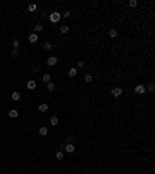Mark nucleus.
Masks as SVG:
<instances>
[{"label": "nucleus", "mask_w": 155, "mask_h": 174, "mask_svg": "<svg viewBox=\"0 0 155 174\" xmlns=\"http://www.w3.org/2000/svg\"><path fill=\"white\" fill-rule=\"evenodd\" d=\"M61 17H62V16H61V13H51V14H50V20H51L53 23H56V22H59L61 20Z\"/></svg>", "instance_id": "obj_1"}, {"label": "nucleus", "mask_w": 155, "mask_h": 174, "mask_svg": "<svg viewBox=\"0 0 155 174\" xmlns=\"http://www.w3.org/2000/svg\"><path fill=\"white\" fill-rule=\"evenodd\" d=\"M47 64H48L50 67L56 65V64H57V58H56V56H50V58L47 59Z\"/></svg>", "instance_id": "obj_2"}, {"label": "nucleus", "mask_w": 155, "mask_h": 174, "mask_svg": "<svg viewBox=\"0 0 155 174\" xmlns=\"http://www.w3.org/2000/svg\"><path fill=\"white\" fill-rule=\"evenodd\" d=\"M28 41H30V42H31V44H36V42H37V41H39V36H37V34H36V33H31V34H30V36H28Z\"/></svg>", "instance_id": "obj_3"}, {"label": "nucleus", "mask_w": 155, "mask_h": 174, "mask_svg": "<svg viewBox=\"0 0 155 174\" xmlns=\"http://www.w3.org/2000/svg\"><path fill=\"white\" fill-rule=\"evenodd\" d=\"M135 92L140 93V95H143V93L146 92V87H144L143 84H138V85H135Z\"/></svg>", "instance_id": "obj_4"}, {"label": "nucleus", "mask_w": 155, "mask_h": 174, "mask_svg": "<svg viewBox=\"0 0 155 174\" xmlns=\"http://www.w3.org/2000/svg\"><path fill=\"white\" fill-rule=\"evenodd\" d=\"M121 93H122L121 87H115V89L112 90V95H113V96H121Z\"/></svg>", "instance_id": "obj_5"}, {"label": "nucleus", "mask_w": 155, "mask_h": 174, "mask_svg": "<svg viewBox=\"0 0 155 174\" xmlns=\"http://www.w3.org/2000/svg\"><path fill=\"white\" fill-rule=\"evenodd\" d=\"M39 134H41L42 137H45V135L48 134V127H47V126H42V127H39Z\"/></svg>", "instance_id": "obj_6"}, {"label": "nucleus", "mask_w": 155, "mask_h": 174, "mask_svg": "<svg viewBox=\"0 0 155 174\" xmlns=\"http://www.w3.org/2000/svg\"><path fill=\"white\" fill-rule=\"evenodd\" d=\"M8 115H9L11 118H17V117H19V112L16 110V109H11V110L8 112Z\"/></svg>", "instance_id": "obj_7"}, {"label": "nucleus", "mask_w": 155, "mask_h": 174, "mask_svg": "<svg viewBox=\"0 0 155 174\" xmlns=\"http://www.w3.org/2000/svg\"><path fill=\"white\" fill-rule=\"evenodd\" d=\"M11 100L12 101H19V100H20V93H19V92H12L11 93Z\"/></svg>", "instance_id": "obj_8"}, {"label": "nucleus", "mask_w": 155, "mask_h": 174, "mask_svg": "<svg viewBox=\"0 0 155 174\" xmlns=\"http://www.w3.org/2000/svg\"><path fill=\"white\" fill-rule=\"evenodd\" d=\"M65 151L67 152H74V146H73V143H70V144H65Z\"/></svg>", "instance_id": "obj_9"}, {"label": "nucleus", "mask_w": 155, "mask_h": 174, "mask_svg": "<svg viewBox=\"0 0 155 174\" xmlns=\"http://www.w3.org/2000/svg\"><path fill=\"white\" fill-rule=\"evenodd\" d=\"M26 87H28L30 90H34V89H36V81H28Z\"/></svg>", "instance_id": "obj_10"}, {"label": "nucleus", "mask_w": 155, "mask_h": 174, "mask_svg": "<svg viewBox=\"0 0 155 174\" xmlns=\"http://www.w3.org/2000/svg\"><path fill=\"white\" fill-rule=\"evenodd\" d=\"M28 11H30V13H34V11H37V5H36V3H31V5H28Z\"/></svg>", "instance_id": "obj_11"}, {"label": "nucleus", "mask_w": 155, "mask_h": 174, "mask_svg": "<svg viewBox=\"0 0 155 174\" xmlns=\"http://www.w3.org/2000/svg\"><path fill=\"white\" fill-rule=\"evenodd\" d=\"M50 79H51V76H50L48 73H45L44 76H42V81H44L45 84H48V82H50Z\"/></svg>", "instance_id": "obj_12"}, {"label": "nucleus", "mask_w": 155, "mask_h": 174, "mask_svg": "<svg viewBox=\"0 0 155 174\" xmlns=\"http://www.w3.org/2000/svg\"><path fill=\"white\" fill-rule=\"evenodd\" d=\"M109 36H110L112 39H115V37L118 36V31H116V30H113V28H112V30L109 31Z\"/></svg>", "instance_id": "obj_13"}, {"label": "nucleus", "mask_w": 155, "mask_h": 174, "mask_svg": "<svg viewBox=\"0 0 155 174\" xmlns=\"http://www.w3.org/2000/svg\"><path fill=\"white\" fill-rule=\"evenodd\" d=\"M50 123H51L53 126H57V123H59V120H57V117H51V118H50Z\"/></svg>", "instance_id": "obj_14"}, {"label": "nucleus", "mask_w": 155, "mask_h": 174, "mask_svg": "<svg viewBox=\"0 0 155 174\" xmlns=\"http://www.w3.org/2000/svg\"><path fill=\"white\" fill-rule=\"evenodd\" d=\"M39 110H41V112H47L48 110V104H41V106H39Z\"/></svg>", "instance_id": "obj_15"}, {"label": "nucleus", "mask_w": 155, "mask_h": 174, "mask_svg": "<svg viewBox=\"0 0 155 174\" xmlns=\"http://www.w3.org/2000/svg\"><path fill=\"white\" fill-rule=\"evenodd\" d=\"M47 89H48V90H50V92H53V90H54V89H56V85H54V84H53V82H48V84H47Z\"/></svg>", "instance_id": "obj_16"}, {"label": "nucleus", "mask_w": 155, "mask_h": 174, "mask_svg": "<svg viewBox=\"0 0 155 174\" xmlns=\"http://www.w3.org/2000/svg\"><path fill=\"white\" fill-rule=\"evenodd\" d=\"M68 30H70V28H68V26H67V25H62V26H61V33H62V34L68 33Z\"/></svg>", "instance_id": "obj_17"}, {"label": "nucleus", "mask_w": 155, "mask_h": 174, "mask_svg": "<svg viewBox=\"0 0 155 174\" xmlns=\"http://www.w3.org/2000/svg\"><path fill=\"white\" fill-rule=\"evenodd\" d=\"M54 156H56V159H57V160H62V159H64V152L57 151V152H56V154H54Z\"/></svg>", "instance_id": "obj_18"}, {"label": "nucleus", "mask_w": 155, "mask_h": 174, "mask_svg": "<svg viewBox=\"0 0 155 174\" xmlns=\"http://www.w3.org/2000/svg\"><path fill=\"white\" fill-rule=\"evenodd\" d=\"M76 73H78V72H76V68H74V67H71L70 72H68V75H70V76H76Z\"/></svg>", "instance_id": "obj_19"}, {"label": "nucleus", "mask_w": 155, "mask_h": 174, "mask_svg": "<svg viewBox=\"0 0 155 174\" xmlns=\"http://www.w3.org/2000/svg\"><path fill=\"white\" fill-rule=\"evenodd\" d=\"M147 89H149V92H154V90H155L154 82H149V84H147Z\"/></svg>", "instance_id": "obj_20"}, {"label": "nucleus", "mask_w": 155, "mask_h": 174, "mask_svg": "<svg viewBox=\"0 0 155 174\" xmlns=\"http://www.w3.org/2000/svg\"><path fill=\"white\" fill-rule=\"evenodd\" d=\"M84 79H85V82H92V75H85V76H84Z\"/></svg>", "instance_id": "obj_21"}, {"label": "nucleus", "mask_w": 155, "mask_h": 174, "mask_svg": "<svg viewBox=\"0 0 155 174\" xmlns=\"http://www.w3.org/2000/svg\"><path fill=\"white\" fill-rule=\"evenodd\" d=\"M42 28H44V26H42V25H34V31H36V33H39V31H42Z\"/></svg>", "instance_id": "obj_22"}, {"label": "nucleus", "mask_w": 155, "mask_h": 174, "mask_svg": "<svg viewBox=\"0 0 155 174\" xmlns=\"http://www.w3.org/2000/svg\"><path fill=\"white\" fill-rule=\"evenodd\" d=\"M44 48L47 50V51H48V50H51V44H50V42H45V44H44Z\"/></svg>", "instance_id": "obj_23"}, {"label": "nucleus", "mask_w": 155, "mask_h": 174, "mask_svg": "<svg viewBox=\"0 0 155 174\" xmlns=\"http://www.w3.org/2000/svg\"><path fill=\"white\" fill-rule=\"evenodd\" d=\"M70 143H73V137H67L65 138V144H70Z\"/></svg>", "instance_id": "obj_24"}, {"label": "nucleus", "mask_w": 155, "mask_h": 174, "mask_svg": "<svg viewBox=\"0 0 155 174\" xmlns=\"http://www.w3.org/2000/svg\"><path fill=\"white\" fill-rule=\"evenodd\" d=\"M19 44H20V41H19V39H14V41H12V45H14V48H17Z\"/></svg>", "instance_id": "obj_25"}, {"label": "nucleus", "mask_w": 155, "mask_h": 174, "mask_svg": "<svg viewBox=\"0 0 155 174\" xmlns=\"http://www.w3.org/2000/svg\"><path fill=\"white\" fill-rule=\"evenodd\" d=\"M129 6H137V0H130V2H129Z\"/></svg>", "instance_id": "obj_26"}, {"label": "nucleus", "mask_w": 155, "mask_h": 174, "mask_svg": "<svg viewBox=\"0 0 155 174\" xmlns=\"http://www.w3.org/2000/svg\"><path fill=\"white\" fill-rule=\"evenodd\" d=\"M19 55V51H17V48H14V50H12V53H11V56L12 58H16V56Z\"/></svg>", "instance_id": "obj_27"}]
</instances>
